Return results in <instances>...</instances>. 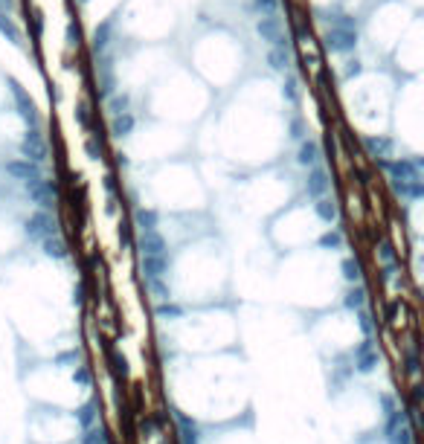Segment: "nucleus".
Wrapping results in <instances>:
<instances>
[{
  "mask_svg": "<svg viewBox=\"0 0 424 444\" xmlns=\"http://www.w3.org/2000/svg\"><path fill=\"white\" fill-rule=\"evenodd\" d=\"M250 389V366L241 349L201 357H163V392L180 421H233L253 410Z\"/></svg>",
  "mask_w": 424,
  "mask_h": 444,
  "instance_id": "f257e3e1",
  "label": "nucleus"
},
{
  "mask_svg": "<svg viewBox=\"0 0 424 444\" xmlns=\"http://www.w3.org/2000/svg\"><path fill=\"white\" fill-rule=\"evenodd\" d=\"M140 279L151 308L233 302V264L218 232L175 247H140Z\"/></svg>",
  "mask_w": 424,
  "mask_h": 444,
  "instance_id": "f03ea898",
  "label": "nucleus"
},
{
  "mask_svg": "<svg viewBox=\"0 0 424 444\" xmlns=\"http://www.w3.org/2000/svg\"><path fill=\"white\" fill-rule=\"evenodd\" d=\"M337 247H340V232H332L317 247L282 256L273 273L276 293L305 317L346 302L355 293V279L349 273L352 262L337 258Z\"/></svg>",
  "mask_w": 424,
  "mask_h": 444,
  "instance_id": "7ed1b4c3",
  "label": "nucleus"
},
{
  "mask_svg": "<svg viewBox=\"0 0 424 444\" xmlns=\"http://www.w3.org/2000/svg\"><path fill=\"white\" fill-rule=\"evenodd\" d=\"M151 331L163 357H201L236 352L241 343L238 308L233 302L215 305H160L151 308Z\"/></svg>",
  "mask_w": 424,
  "mask_h": 444,
  "instance_id": "20e7f679",
  "label": "nucleus"
},
{
  "mask_svg": "<svg viewBox=\"0 0 424 444\" xmlns=\"http://www.w3.org/2000/svg\"><path fill=\"white\" fill-rule=\"evenodd\" d=\"M21 386L29 404L88 410L93 404V380L76 349L44 352L21 363Z\"/></svg>",
  "mask_w": 424,
  "mask_h": 444,
  "instance_id": "39448f33",
  "label": "nucleus"
},
{
  "mask_svg": "<svg viewBox=\"0 0 424 444\" xmlns=\"http://www.w3.org/2000/svg\"><path fill=\"white\" fill-rule=\"evenodd\" d=\"M305 319H308V334L314 349L334 369V375L343 372L358 354H363L372 345L369 317L352 299L332 305L317 314H308Z\"/></svg>",
  "mask_w": 424,
  "mask_h": 444,
  "instance_id": "423d86ee",
  "label": "nucleus"
},
{
  "mask_svg": "<svg viewBox=\"0 0 424 444\" xmlns=\"http://www.w3.org/2000/svg\"><path fill=\"white\" fill-rule=\"evenodd\" d=\"M332 389L337 424H340L349 441H360L390 427V406H386L384 389L355 378L332 384Z\"/></svg>",
  "mask_w": 424,
  "mask_h": 444,
  "instance_id": "0eeeda50",
  "label": "nucleus"
},
{
  "mask_svg": "<svg viewBox=\"0 0 424 444\" xmlns=\"http://www.w3.org/2000/svg\"><path fill=\"white\" fill-rule=\"evenodd\" d=\"M90 430L84 410H62V406L29 404L27 412V441L29 444H73Z\"/></svg>",
  "mask_w": 424,
  "mask_h": 444,
  "instance_id": "6e6552de",
  "label": "nucleus"
},
{
  "mask_svg": "<svg viewBox=\"0 0 424 444\" xmlns=\"http://www.w3.org/2000/svg\"><path fill=\"white\" fill-rule=\"evenodd\" d=\"M177 441L180 444H259L256 412L247 410L245 415L221 424H189L177 418Z\"/></svg>",
  "mask_w": 424,
  "mask_h": 444,
  "instance_id": "1a4fd4ad",
  "label": "nucleus"
},
{
  "mask_svg": "<svg viewBox=\"0 0 424 444\" xmlns=\"http://www.w3.org/2000/svg\"><path fill=\"white\" fill-rule=\"evenodd\" d=\"M358 44V32L352 21H337V27L325 35V47L334 49V53H349Z\"/></svg>",
  "mask_w": 424,
  "mask_h": 444,
  "instance_id": "9d476101",
  "label": "nucleus"
},
{
  "mask_svg": "<svg viewBox=\"0 0 424 444\" xmlns=\"http://www.w3.org/2000/svg\"><path fill=\"white\" fill-rule=\"evenodd\" d=\"M259 35H262V38H268V41H273V44H279V49H282L279 21H276L273 15H271V18H262V21H259Z\"/></svg>",
  "mask_w": 424,
  "mask_h": 444,
  "instance_id": "9b49d317",
  "label": "nucleus"
},
{
  "mask_svg": "<svg viewBox=\"0 0 424 444\" xmlns=\"http://www.w3.org/2000/svg\"><path fill=\"white\" fill-rule=\"evenodd\" d=\"M317 160H320L317 143H302V148H299V163L302 166H317Z\"/></svg>",
  "mask_w": 424,
  "mask_h": 444,
  "instance_id": "f8f14e48",
  "label": "nucleus"
},
{
  "mask_svg": "<svg viewBox=\"0 0 424 444\" xmlns=\"http://www.w3.org/2000/svg\"><path fill=\"white\" fill-rule=\"evenodd\" d=\"M352 444H401V439H395L390 433V427L381 430V433H375V436H366V439H360V441H352Z\"/></svg>",
  "mask_w": 424,
  "mask_h": 444,
  "instance_id": "ddd939ff",
  "label": "nucleus"
},
{
  "mask_svg": "<svg viewBox=\"0 0 424 444\" xmlns=\"http://www.w3.org/2000/svg\"><path fill=\"white\" fill-rule=\"evenodd\" d=\"M268 61H271L273 70H285V67H288V53H285V49H271V53H268Z\"/></svg>",
  "mask_w": 424,
  "mask_h": 444,
  "instance_id": "4468645a",
  "label": "nucleus"
},
{
  "mask_svg": "<svg viewBox=\"0 0 424 444\" xmlns=\"http://www.w3.org/2000/svg\"><path fill=\"white\" fill-rule=\"evenodd\" d=\"M0 32H3V35H9V41H21V32L15 29V27H12V21L9 18H3V15H0Z\"/></svg>",
  "mask_w": 424,
  "mask_h": 444,
  "instance_id": "2eb2a0df",
  "label": "nucleus"
},
{
  "mask_svg": "<svg viewBox=\"0 0 424 444\" xmlns=\"http://www.w3.org/2000/svg\"><path fill=\"white\" fill-rule=\"evenodd\" d=\"M256 9L264 12V18H271L276 12V0H256Z\"/></svg>",
  "mask_w": 424,
  "mask_h": 444,
  "instance_id": "dca6fc26",
  "label": "nucleus"
}]
</instances>
